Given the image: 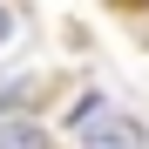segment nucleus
Here are the masks:
<instances>
[{
  "label": "nucleus",
  "mask_w": 149,
  "mask_h": 149,
  "mask_svg": "<svg viewBox=\"0 0 149 149\" xmlns=\"http://www.w3.org/2000/svg\"><path fill=\"white\" fill-rule=\"evenodd\" d=\"M74 142L81 149H149V129L129 109H109L102 95H81L74 102Z\"/></svg>",
  "instance_id": "f257e3e1"
},
{
  "label": "nucleus",
  "mask_w": 149,
  "mask_h": 149,
  "mask_svg": "<svg viewBox=\"0 0 149 149\" xmlns=\"http://www.w3.org/2000/svg\"><path fill=\"white\" fill-rule=\"evenodd\" d=\"M0 149H54L34 115H0Z\"/></svg>",
  "instance_id": "f03ea898"
},
{
  "label": "nucleus",
  "mask_w": 149,
  "mask_h": 149,
  "mask_svg": "<svg viewBox=\"0 0 149 149\" xmlns=\"http://www.w3.org/2000/svg\"><path fill=\"white\" fill-rule=\"evenodd\" d=\"M20 34V0H0V47Z\"/></svg>",
  "instance_id": "7ed1b4c3"
}]
</instances>
